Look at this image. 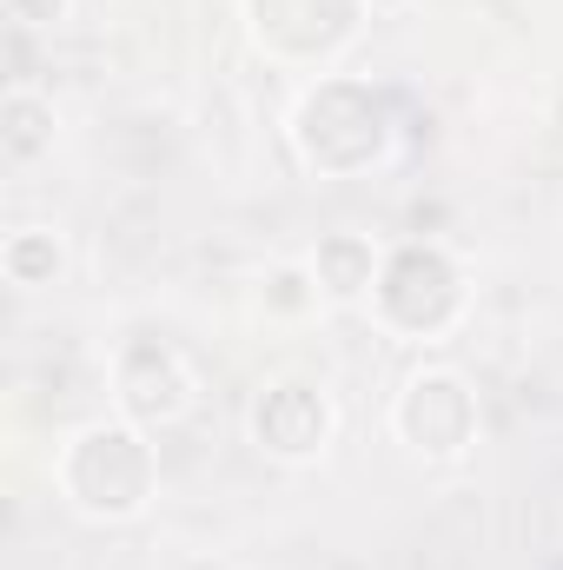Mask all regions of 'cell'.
I'll list each match as a JSON object with an SVG mask.
<instances>
[{
	"mask_svg": "<svg viewBox=\"0 0 563 570\" xmlns=\"http://www.w3.org/2000/svg\"><path fill=\"white\" fill-rule=\"evenodd\" d=\"M0 273H7V285H20V292L53 285L60 273H67V246H60V233H53V226H20V233H7V246H0Z\"/></svg>",
	"mask_w": 563,
	"mask_h": 570,
	"instance_id": "10",
	"label": "cell"
},
{
	"mask_svg": "<svg viewBox=\"0 0 563 570\" xmlns=\"http://www.w3.org/2000/svg\"><path fill=\"white\" fill-rule=\"evenodd\" d=\"M464 305H471V279H464V266L444 246L405 239V246L385 253L378 285H372V312H378L385 332H398V338H444L464 318Z\"/></svg>",
	"mask_w": 563,
	"mask_h": 570,
	"instance_id": "3",
	"label": "cell"
},
{
	"mask_svg": "<svg viewBox=\"0 0 563 570\" xmlns=\"http://www.w3.org/2000/svg\"><path fill=\"white\" fill-rule=\"evenodd\" d=\"M53 134H60L53 100L13 80L7 100H0V153H7V166H33V159H47V153H53Z\"/></svg>",
	"mask_w": 563,
	"mask_h": 570,
	"instance_id": "9",
	"label": "cell"
},
{
	"mask_svg": "<svg viewBox=\"0 0 563 570\" xmlns=\"http://www.w3.org/2000/svg\"><path fill=\"white\" fill-rule=\"evenodd\" d=\"M246 431L266 458L279 464H312L332 451V431H338V405L312 385V379H273L253 412H246Z\"/></svg>",
	"mask_w": 563,
	"mask_h": 570,
	"instance_id": "7",
	"label": "cell"
},
{
	"mask_svg": "<svg viewBox=\"0 0 563 570\" xmlns=\"http://www.w3.org/2000/svg\"><path fill=\"white\" fill-rule=\"evenodd\" d=\"M305 266H312V279L325 292V305H358V298H372L385 253L365 233H345L338 226V233H318V246L305 253Z\"/></svg>",
	"mask_w": 563,
	"mask_h": 570,
	"instance_id": "8",
	"label": "cell"
},
{
	"mask_svg": "<svg viewBox=\"0 0 563 570\" xmlns=\"http://www.w3.org/2000/svg\"><path fill=\"white\" fill-rule=\"evenodd\" d=\"M53 478H60V498L80 518L127 524L159 491V458H152V444H146V431L134 419H93V425H80L60 444Z\"/></svg>",
	"mask_w": 563,
	"mask_h": 570,
	"instance_id": "2",
	"label": "cell"
},
{
	"mask_svg": "<svg viewBox=\"0 0 563 570\" xmlns=\"http://www.w3.org/2000/svg\"><path fill=\"white\" fill-rule=\"evenodd\" d=\"M67 7L73 0H7V20L13 27H53V20H67Z\"/></svg>",
	"mask_w": 563,
	"mask_h": 570,
	"instance_id": "12",
	"label": "cell"
},
{
	"mask_svg": "<svg viewBox=\"0 0 563 570\" xmlns=\"http://www.w3.org/2000/svg\"><path fill=\"white\" fill-rule=\"evenodd\" d=\"M392 438L418 464H464L477 444V392L451 365H424L392 399Z\"/></svg>",
	"mask_w": 563,
	"mask_h": 570,
	"instance_id": "4",
	"label": "cell"
},
{
	"mask_svg": "<svg viewBox=\"0 0 563 570\" xmlns=\"http://www.w3.org/2000/svg\"><path fill=\"white\" fill-rule=\"evenodd\" d=\"M372 0H246L253 40L285 67H318L358 40Z\"/></svg>",
	"mask_w": 563,
	"mask_h": 570,
	"instance_id": "5",
	"label": "cell"
},
{
	"mask_svg": "<svg viewBox=\"0 0 563 570\" xmlns=\"http://www.w3.org/2000/svg\"><path fill=\"white\" fill-rule=\"evenodd\" d=\"M318 298H325V292H318V279H312L305 259H298V266H273V273L259 279V305H266V318H305Z\"/></svg>",
	"mask_w": 563,
	"mask_h": 570,
	"instance_id": "11",
	"label": "cell"
},
{
	"mask_svg": "<svg viewBox=\"0 0 563 570\" xmlns=\"http://www.w3.org/2000/svg\"><path fill=\"white\" fill-rule=\"evenodd\" d=\"M113 405L120 419H134L140 431H166L192 412V365L172 338L134 332L113 352Z\"/></svg>",
	"mask_w": 563,
	"mask_h": 570,
	"instance_id": "6",
	"label": "cell"
},
{
	"mask_svg": "<svg viewBox=\"0 0 563 570\" xmlns=\"http://www.w3.org/2000/svg\"><path fill=\"white\" fill-rule=\"evenodd\" d=\"M372 7H385V13H392V7H412V0H372Z\"/></svg>",
	"mask_w": 563,
	"mask_h": 570,
	"instance_id": "13",
	"label": "cell"
},
{
	"mask_svg": "<svg viewBox=\"0 0 563 570\" xmlns=\"http://www.w3.org/2000/svg\"><path fill=\"white\" fill-rule=\"evenodd\" d=\"M285 134H292L298 166H312L318 179H358V173L385 166V153L398 140V120H392V100L372 80L325 73L298 94Z\"/></svg>",
	"mask_w": 563,
	"mask_h": 570,
	"instance_id": "1",
	"label": "cell"
}]
</instances>
